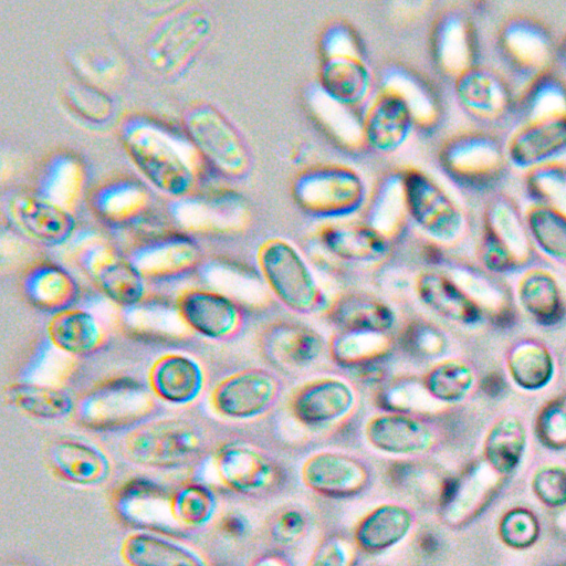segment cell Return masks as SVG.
<instances>
[{"instance_id":"cell-29","label":"cell","mask_w":566,"mask_h":566,"mask_svg":"<svg viewBox=\"0 0 566 566\" xmlns=\"http://www.w3.org/2000/svg\"><path fill=\"white\" fill-rule=\"evenodd\" d=\"M23 287L35 306L54 314L70 308L78 296L74 277L66 270L51 263L30 269L23 279Z\"/></svg>"},{"instance_id":"cell-55","label":"cell","mask_w":566,"mask_h":566,"mask_svg":"<svg viewBox=\"0 0 566 566\" xmlns=\"http://www.w3.org/2000/svg\"><path fill=\"white\" fill-rule=\"evenodd\" d=\"M223 530L229 534H239L243 530V525L238 518L229 517L223 523Z\"/></svg>"},{"instance_id":"cell-5","label":"cell","mask_w":566,"mask_h":566,"mask_svg":"<svg viewBox=\"0 0 566 566\" xmlns=\"http://www.w3.org/2000/svg\"><path fill=\"white\" fill-rule=\"evenodd\" d=\"M496 48L505 66L528 82L551 71L556 54L547 27L527 15L503 21L496 33Z\"/></svg>"},{"instance_id":"cell-26","label":"cell","mask_w":566,"mask_h":566,"mask_svg":"<svg viewBox=\"0 0 566 566\" xmlns=\"http://www.w3.org/2000/svg\"><path fill=\"white\" fill-rule=\"evenodd\" d=\"M11 214L18 227L32 239L48 244L66 240L74 228L72 217L56 203L33 197L12 202Z\"/></svg>"},{"instance_id":"cell-19","label":"cell","mask_w":566,"mask_h":566,"mask_svg":"<svg viewBox=\"0 0 566 566\" xmlns=\"http://www.w3.org/2000/svg\"><path fill=\"white\" fill-rule=\"evenodd\" d=\"M413 292L424 307L452 323L473 325L481 318L475 300L444 274L422 271L415 277Z\"/></svg>"},{"instance_id":"cell-23","label":"cell","mask_w":566,"mask_h":566,"mask_svg":"<svg viewBox=\"0 0 566 566\" xmlns=\"http://www.w3.org/2000/svg\"><path fill=\"white\" fill-rule=\"evenodd\" d=\"M318 241L331 255L350 263H376L390 252V242L382 232L361 224L326 226L318 232Z\"/></svg>"},{"instance_id":"cell-10","label":"cell","mask_w":566,"mask_h":566,"mask_svg":"<svg viewBox=\"0 0 566 566\" xmlns=\"http://www.w3.org/2000/svg\"><path fill=\"white\" fill-rule=\"evenodd\" d=\"M408 210L418 227L440 242L457 239L463 227V217L451 198L430 178L409 171L403 178Z\"/></svg>"},{"instance_id":"cell-18","label":"cell","mask_w":566,"mask_h":566,"mask_svg":"<svg viewBox=\"0 0 566 566\" xmlns=\"http://www.w3.org/2000/svg\"><path fill=\"white\" fill-rule=\"evenodd\" d=\"M501 478L483 461L472 467L462 478L447 480L441 490L446 523L460 525L471 520L493 495Z\"/></svg>"},{"instance_id":"cell-35","label":"cell","mask_w":566,"mask_h":566,"mask_svg":"<svg viewBox=\"0 0 566 566\" xmlns=\"http://www.w3.org/2000/svg\"><path fill=\"white\" fill-rule=\"evenodd\" d=\"M526 447V431L520 419L507 416L497 420L486 434L484 461L499 475L512 473L520 464Z\"/></svg>"},{"instance_id":"cell-49","label":"cell","mask_w":566,"mask_h":566,"mask_svg":"<svg viewBox=\"0 0 566 566\" xmlns=\"http://www.w3.org/2000/svg\"><path fill=\"white\" fill-rule=\"evenodd\" d=\"M531 489L543 505L557 509L566 505V467L545 464L532 475Z\"/></svg>"},{"instance_id":"cell-12","label":"cell","mask_w":566,"mask_h":566,"mask_svg":"<svg viewBox=\"0 0 566 566\" xmlns=\"http://www.w3.org/2000/svg\"><path fill=\"white\" fill-rule=\"evenodd\" d=\"M505 143L509 160L518 167L544 164L566 149V112H548L518 119Z\"/></svg>"},{"instance_id":"cell-30","label":"cell","mask_w":566,"mask_h":566,"mask_svg":"<svg viewBox=\"0 0 566 566\" xmlns=\"http://www.w3.org/2000/svg\"><path fill=\"white\" fill-rule=\"evenodd\" d=\"M410 127L411 115L405 99L386 95L375 104L367 118L366 138L375 149L390 151L403 143Z\"/></svg>"},{"instance_id":"cell-2","label":"cell","mask_w":566,"mask_h":566,"mask_svg":"<svg viewBox=\"0 0 566 566\" xmlns=\"http://www.w3.org/2000/svg\"><path fill=\"white\" fill-rule=\"evenodd\" d=\"M206 437L195 423L182 419L157 420L135 429L125 441L128 458L145 467L179 468L205 451Z\"/></svg>"},{"instance_id":"cell-6","label":"cell","mask_w":566,"mask_h":566,"mask_svg":"<svg viewBox=\"0 0 566 566\" xmlns=\"http://www.w3.org/2000/svg\"><path fill=\"white\" fill-rule=\"evenodd\" d=\"M283 390L284 384L276 373L252 367L221 380L211 394V403L226 418L248 420L275 407Z\"/></svg>"},{"instance_id":"cell-1","label":"cell","mask_w":566,"mask_h":566,"mask_svg":"<svg viewBox=\"0 0 566 566\" xmlns=\"http://www.w3.org/2000/svg\"><path fill=\"white\" fill-rule=\"evenodd\" d=\"M256 260L269 291L284 308L306 316L323 308L324 291L303 254L292 243L279 238L268 240L260 247Z\"/></svg>"},{"instance_id":"cell-54","label":"cell","mask_w":566,"mask_h":566,"mask_svg":"<svg viewBox=\"0 0 566 566\" xmlns=\"http://www.w3.org/2000/svg\"><path fill=\"white\" fill-rule=\"evenodd\" d=\"M249 566H292L282 555L272 553L256 557Z\"/></svg>"},{"instance_id":"cell-53","label":"cell","mask_w":566,"mask_h":566,"mask_svg":"<svg viewBox=\"0 0 566 566\" xmlns=\"http://www.w3.org/2000/svg\"><path fill=\"white\" fill-rule=\"evenodd\" d=\"M479 254L484 266L492 271H506L517 262L505 247L486 233H483Z\"/></svg>"},{"instance_id":"cell-13","label":"cell","mask_w":566,"mask_h":566,"mask_svg":"<svg viewBox=\"0 0 566 566\" xmlns=\"http://www.w3.org/2000/svg\"><path fill=\"white\" fill-rule=\"evenodd\" d=\"M259 346L271 363L290 369L307 368L327 352V340L319 332L287 319L266 325L260 334Z\"/></svg>"},{"instance_id":"cell-3","label":"cell","mask_w":566,"mask_h":566,"mask_svg":"<svg viewBox=\"0 0 566 566\" xmlns=\"http://www.w3.org/2000/svg\"><path fill=\"white\" fill-rule=\"evenodd\" d=\"M357 388L348 379L332 374L311 377L294 387L286 407L301 427L319 430L336 426L357 408Z\"/></svg>"},{"instance_id":"cell-4","label":"cell","mask_w":566,"mask_h":566,"mask_svg":"<svg viewBox=\"0 0 566 566\" xmlns=\"http://www.w3.org/2000/svg\"><path fill=\"white\" fill-rule=\"evenodd\" d=\"M363 436L375 451L406 460L429 455L441 439L439 428L428 415L389 410L371 415Z\"/></svg>"},{"instance_id":"cell-42","label":"cell","mask_w":566,"mask_h":566,"mask_svg":"<svg viewBox=\"0 0 566 566\" xmlns=\"http://www.w3.org/2000/svg\"><path fill=\"white\" fill-rule=\"evenodd\" d=\"M531 235L543 251L566 261V214L544 205L532 203L525 214Z\"/></svg>"},{"instance_id":"cell-17","label":"cell","mask_w":566,"mask_h":566,"mask_svg":"<svg viewBox=\"0 0 566 566\" xmlns=\"http://www.w3.org/2000/svg\"><path fill=\"white\" fill-rule=\"evenodd\" d=\"M84 268L96 285L122 306L137 304L144 295L143 274L132 261L105 247L88 251Z\"/></svg>"},{"instance_id":"cell-22","label":"cell","mask_w":566,"mask_h":566,"mask_svg":"<svg viewBox=\"0 0 566 566\" xmlns=\"http://www.w3.org/2000/svg\"><path fill=\"white\" fill-rule=\"evenodd\" d=\"M325 312L337 331L389 334L397 321L394 308L385 300L367 292L342 293Z\"/></svg>"},{"instance_id":"cell-47","label":"cell","mask_w":566,"mask_h":566,"mask_svg":"<svg viewBox=\"0 0 566 566\" xmlns=\"http://www.w3.org/2000/svg\"><path fill=\"white\" fill-rule=\"evenodd\" d=\"M497 534L505 546L512 549H527L539 537V521L531 510L516 506L501 516L497 524Z\"/></svg>"},{"instance_id":"cell-24","label":"cell","mask_w":566,"mask_h":566,"mask_svg":"<svg viewBox=\"0 0 566 566\" xmlns=\"http://www.w3.org/2000/svg\"><path fill=\"white\" fill-rule=\"evenodd\" d=\"M149 382L163 400L184 405L199 396L203 387V373L191 357L169 354L153 365Z\"/></svg>"},{"instance_id":"cell-45","label":"cell","mask_w":566,"mask_h":566,"mask_svg":"<svg viewBox=\"0 0 566 566\" xmlns=\"http://www.w3.org/2000/svg\"><path fill=\"white\" fill-rule=\"evenodd\" d=\"M399 340L406 354L419 360L442 359L449 345L444 332L421 317L412 318L403 325Z\"/></svg>"},{"instance_id":"cell-25","label":"cell","mask_w":566,"mask_h":566,"mask_svg":"<svg viewBox=\"0 0 566 566\" xmlns=\"http://www.w3.org/2000/svg\"><path fill=\"white\" fill-rule=\"evenodd\" d=\"M49 459L53 470L61 478L81 485L99 483L109 470L108 460L99 449L72 438L53 442Z\"/></svg>"},{"instance_id":"cell-15","label":"cell","mask_w":566,"mask_h":566,"mask_svg":"<svg viewBox=\"0 0 566 566\" xmlns=\"http://www.w3.org/2000/svg\"><path fill=\"white\" fill-rule=\"evenodd\" d=\"M178 311L188 326L211 339H230L240 333L244 324L240 305L210 290L186 292L178 301Z\"/></svg>"},{"instance_id":"cell-56","label":"cell","mask_w":566,"mask_h":566,"mask_svg":"<svg viewBox=\"0 0 566 566\" xmlns=\"http://www.w3.org/2000/svg\"><path fill=\"white\" fill-rule=\"evenodd\" d=\"M559 53H560L562 59L566 63V35H565V38H564V40H563V42L560 44Z\"/></svg>"},{"instance_id":"cell-32","label":"cell","mask_w":566,"mask_h":566,"mask_svg":"<svg viewBox=\"0 0 566 566\" xmlns=\"http://www.w3.org/2000/svg\"><path fill=\"white\" fill-rule=\"evenodd\" d=\"M122 551L130 566H205L191 551L150 533L132 534Z\"/></svg>"},{"instance_id":"cell-43","label":"cell","mask_w":566,"mask_h":566,"mask_svg":"<svg viewBox=\"0 0 566 566\" xmlns=\"http://www.w3.org/2000/svg\"><path fill=\"white\" fill-rule=\"evenodd\" d=\"M525 188L533 203L551 207L566 214V165L546 161L528 169Z\"/></svg>"},{"instance_id":"cell-14","label":"cell","mask_w":566,"mask_h":566,"mask_svg":"<svg viewBox=\"0 0 566 566\" xmlns=\"http://www.w3.org/2000/svg\"><path fill=\"white\" fill-rule=\"evenodd\" d=\"M455 92L461 105L480 122L500 125L515 114L512 90L493 70L474 66L465 71L458 76Z\"/></svg>"},{"instance_id":"cell-7","label":"cell","mask_w":566,"mask_h":566,"mask_svg":"<svg viewBox=\"0 0 566 566\" xmlns=\"http://www.w3.org/2000/svg\"><path fill=\"white\" fill-rule=\"evenodd\" d=\"M447 163L463 186L474 190H492L506 176L509 157L505 143L488 132H470L450 146Z\"/></svg>"},{"instance_id":"cell-28","label":"cell","mask_w":566,"mask_h":566,"mask_svg":"<svg viewBox=\"0 0 566 566\" xmlns=\"http://www.w3.org/2000/svg\"><path fill=\"white\" fill-rule=\"evenodd\" d=\"M149 402L148 396L135 385H111L85 400L83 416L96 426L125 422L142 417Z\"/></svg>"},{"instance_id":"cell-41","label":"cell","mask_w":566,"mask_h":566,"mask_svg":"<svg viewBox=\"0 0 566 566\" xmlns=\"http://www.w3.org/2000/svg\"><path fill=\"white\" fill-rule=\"evenodd\" d=\"M507 366L514 381L525 389L544 387L554 371L549 352L533 342L517 345L510 354Z\"/></svg>"},{"instance_id":"cell-27","label":"cell","mask_w":566,"mask_h":566,"mask_svg":"<svg viewBox=\"0 0 566 566\" xmlns=\"http://www.w3.org/2000/svg\"><path fill=\"white\" fill-rule=\"evenodd\" d=\"M391 346L389 334L337 331L327 340V353L336 365L365 371L379 367Z\"/></svg>"},{"instance_id":"cell-51","label":"cell","mask_w":566,"mask_h":566,"mask_svg":"<svg viewBox=\"0 0 566 566\" xmlns=\"http://www.w3.org/2000/svg\"><path fill=\"white\" fill-rule=\"evenodd\" d=\"M357 552L352 538L329 535L316 545L305 566H355Z\"/></svg>"},{"instance_id":"cell-48","label":"cell","mask_w":566,"mask_h":566,"mask_svg":"<svg viewBox=\"0 0 566 566\" xmlns=\"http://www.w3.org/2000/svg\"><path fill=\"white\" fill-rule=\"evenodd\" d=\"M214 510L213 494L201 485H187L172 497V511L179 523L200 525Z\"/></svg>"},{"instance_id":"cell-8","label":"cell","mask_w":566,"mask_h":566,"mask_svg":"<svg viewBox=\"0 0 566 566\" xmlns=\"http://www.w3.org/2000/svg\"><path fill=\"white\" fill-rule=\"evenodd\" d=\"M300 475L306 489L333 499L361 494L370 485L373 470L361 457L338 450H321L302 463Z\"/></svg>"},{"instance_id":"cell-36","label":"cell","mask_w":566,"mask_h":566,"mask_svg":"<svg viewBox=\"0 0 566 566\" xmlns=\"http://www.w3.org/2000/svg\"><path fill=\"white\" fill-rule=\"evenodd\" d=\"M423 390L434 403H455L464 399L475 382L472 367L457 358L436 361L421 376Z\"/></svg>"},{"instance_id":"cell-46","label":"cell","mask_w":566,"mask_h":566,"mask_svg":"<svg viewBox=\"0 0 566 566\" xmlns=\"http://www.w3.org/2000/svg\"><path fill=\"white\" fill-rule=\"evenodd\" d=\"M381 410L424 413L434 403L422 388L420 376L399 377L386 382L380 391Z\"/></svg>"},{"instance_id":"cell-37","label":"cell","mask_w":566,"mask_h":566,"mask_svg":"<svg viewBox=\"0 0 566 566\" xmlns=\"http://www.w3.org/2000/svg\"><path fill=\"white\" fill-rule=\"evenodd\" d=\"M8 401L21 412L42 420H60L74 409L73 398L64 389L39 384L11 385Z\"/></svg>"},{"instance_id":"cell-52","label":"cell","mask_w":566,"mask_h":566,"mask_svg":"<svg viewBox=\"0 0 566 566\" xmlns=\"http://www.w3.org/2000/svg\"><path fill=\"white\" fill-rule=\"evenodd\" d=\"M537 431L547 446L566 444V396L543 408L537 420Z\"/></svg>"},{"instance_id":"cell-50","label":"cell","mask_w":566,"mask_h":566,"mask_svg":"<svg viewBox=\"0 0 566 566\" xmlns=\"http://www.w3.org/2000/svg\"><path fill=\"white\" fill-rule=\"evenodd\" d=\"M308 514L300 506L289 505L274 514L270 524V535L282 546H292L302 541L310 528Z\"/></svg>"},{"instance_id":"cell-39","label":"cell","mask_w":566,"mask_h":566,"mask_svg":"<svg viewBox=\"0 0 566 566\" xmlns=\"http://www.w3.org/2000/svg\"><path fill=\"white\" fill-rule=\"evenodd\" d=\"M197 260L198 251L193 244L170 239L143 249L132 262L143 275L163 276L190 270Z\"/></svg>"},{"instance_id":"cell-40","label":"cell","mask_w":566,"mask_h":566,"mask_svg":"<svg viewBox=\"0 0 566 566\" xmlns=\"http://www.w3.org/2000/svg\"><path fill=\"white\" fill-rule=\"evenodd\" d=\"M524 308L539 323L552 324L563 315V303L556 281L546 272L533 271L520 283Z\"/></svg>"},{"instance_id":"cell-16","label":"cell","mask_w":566,"mask_h":566,"mask_svg":"<svg viewBox=\"0 0 566 566\" xmlns=\"http://www.w3.org/2000/svg\"><path fill=\"white\" fill-rule=\"evenodd\" d=\"M417 523L415 510L401 502H382L368 510L354 526L352 539L359 552L378 554L406 539Z\"/></svg>"},{"instance_id":"cell-11","label":"cell","mask_w":566,"mask_h":566,"mask_svg":"<svg viewBox=\"0 0 566 566\" xmlns=\"http://www.w3.org/2000/svg\"><path fill=\"white\" fill-rule=\"evenodd\" d=\"M125 146L140 171L163 191L180 195L190 186L189 167L157 133L146 127L134 128L127 134Z\"/></svg>"},{"instance_id":"cell-9","label":"cell","mask_w":566,"mask_h":566,"mask_svg":"<svg viewBox=\"0 0 566 566\" xmlns=\"http://www.w3.org/2000/svg\"><path fill=\"white\" fill-rule=\"evenodd\" d=\"M221 481L232 491L247 496L275 492L284 482L281 464L265 451L247 443H228L216 454Z\"/></svg>"},{"instance_id":"cell-33","label":"cell","mask_w":566,"mask_h":566,"mask_svg":"<svg viewBox=\"0 0 566 566\" xmlns=\"http://www.w3.org/2000/svg\"><path fill=\"white\" fill-rule=\"evenodd\" d=\"M484 233L505 247L522 261L530 251V239L516 203L507 196H495L484 212Z\"/></svg>"},{"instance_id":"cell-38","label":"cell","mask_w":566,"mask_h":566,"mask_svg":"<svg viewBox=\"0 0 566 566\" xmlns=\"http://www.w3.org/2000/svg\"><path fill=\"white\" fill-rule=\"evenodd\" d=\"M124 515L136 523L161 528L165 524L178 522L172 511V500L168 502L159 490L146 482H135L125 488L119 500Z\"/></svg>"},{"instance_id":"cell-44","label":"cell","mask_w":566,"mask_h":566,"mask_svg":"<svg viewBox=\"0 0 566 566\" xmlns=\"http://www.w3.org/2000/svg\"><path fill=\"white\" fill-rule=\"evenodd\" d=\"M325 90L336 99L354 103L368 87L367 70L357 61L336 59L325 64L322 72Z\"/></svg>"},{"instance_id":"cell-21","label":"cell","mask_w":566,"mask_h":566,"mask_svg":"<svg viewBox=\"0 0 566 566\" xmlns=\"http://www.w3.org/2000/svg\"><path fill=\"white\" fill-rule=\"evenodd\" d=\"M209 30V20L201 12L190 11L177 17L150 45L151 63L164 72H176L198 50Z\"/></svg>"},{"instance_id":"cell-20","label":"cell","mask_w":566,"mask_h":566,"mask_svg":"<svg viewBox=\"0 0 566 566\" xmlns=\"http://www.w3.org/2000/svg\"><path fill=\"white\" fill-rule=\"evenodd\" d=\"M188 129L195 143L208 158L228 174H239L247 166V154L237 134L217 113L193 112Z\"/></svg>"},{"instance_id":"cell-34","label":"cell","mask_w":566,"mask_h":566,"mask_svg":"<svg viewBox=\"0 0 566 566\" xmlns=\"http://www.w3.org/2000/svg\"><path fill=\"white\" fill-rule=\"evenodd\" d=\"M48 334L54 346L73 355L93 352L102 339V331L94 316L76 308L55 313L49 323Z\"/></svg>"},{"instance_id":"cell-31","label":"cell","mask_w":566,"mask_h":566,"mask_svg":"<svg viewBox=\"0 0 566 566\" xmlns=\"http://www.w3.org/2000/svg\"><path fill=\"white\" fill-rule=\"evenodd\" d=\"M361 195L359 180L349 172L332 171L305 179L301 196L313 210L339 213L350 210Z\"/></svg>"}]
</instances>
